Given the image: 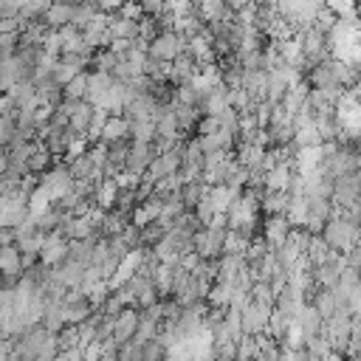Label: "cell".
<instances>
[{"mask_svg": "<svg viewBox=\"0 0 361 361\" xmlns=\"http://www.w3.org/2000/svg\"><path fill=\"white\" fill-rule=\"evenodd\" d=\"M183 37H178V34H161V37H155L152 39V45H149V56H155L158 62H166V59H178V54L183 51Z\"/></svg>", "mask_w": 361, "mask_h": 361, "instance_id": "obj_1", "label": "cell"}, {"mask_svg": "<svg viewBox=\"0 0 361 361\" xmlns=\"http://www.w3.org/2000/svg\"><path fill=\"white\" fill-rule=\"evenodd\" d=\"M353 237H355L353 220H338V223H330V226L324 228V245H330V248L347 251L350 243H353Z\"/></svg>", "mask_w": 361, "mask_h": 361, "instance_id": "obj_2", "label": "cell"}, {"mask_svg": "<svg viewBox=\"0 0 361 361\" xmlns=\"http://www.w3.org/2000/svg\"><path fill=\"white\" fill-rule=\"evenodd\" d=\"M206 197H209V206H212V212L223 217V214L231 209V203L237 200V189H231V186H214V189H212Z\"/></svg>", "mask_w": 361, "mask_h": 361, "instance_id": "obj_3", "label": "cell"}, {"mask_svg": "<svg viewBox=\"0 0 361 361\" xmlns=\"http://www.w3.org/2000/svg\"><path fill=\"white\" fill-rule=\"evenodd\" d=\"M138 259H141V251L135 248V251H127L124 257H121V262H118V271H116V276L107 282V288H121L130 276H133V271L138 268Z\"/></svg>", "mask_w": 361, "mask_h": 361, "instance_id": "obj_4", "label": "cell"}, {"mask_svg": "<svg viewBox=\"0 0 361 361\" xmlns=\"http://www.w3.org/2000/svg\"><path fill=\"white\" fill-rule=\"evenodd\" d=\"M338 127H347L350 133H355L358 130V104H355V99L353 96H341L338 99Z\"/></svg>", "mask_w": 361, "mask_h": 361, "instance_id": "obj_5", "label": "cell"}, {"mask_svg": "<svg viewBox=\"0 0 361 361\" xmlns=\"http://www.w3.org/2000/svg\"><path fill=\"white\" fill-rule=\"evenodd\" d=\"M62 257H68V245L62 243V237H59V234H51L48 240H42V259H45L48 265L59 262Z\"/></svg>", "mask_w": 361, "mask_h": 361, "instance_id": "obj_6", "label": "cell"}, {"mask_svg": "<svg viewBox=\"0 0 361 361\" xmlns=\"http://www.w3.org/2000/svg\"><path fill=\"white\" fill-rule=\"evenodd\" d=\"M288 234H290V226H288V220H285L282 214H276V217L268 220V240H271L274 245H285Z\"/></svg>", "mask_w": 361, "mask_h": 361, "instance_id": "obj_7", "label": "cell"}, {"mask_svg": "<svg viewBox=\"0 0 361 361\" xmlns=\"http://www.w3.org/2000/svg\"><path fill=\"white\" fill-rule=\"evenodd\" d=\"M127 130H130V124L124 118H107L99 133L104 135V141H118L121 135H127Z\"/></svg>", "mask_w": 361, "mask_h": 361, "instance_id": "obj_8", "label": "cell"}, {"mask_svg": "<svg viewBox=\"0 0 361 361\" xmlns=\"http://www.w3.org/2000/svg\"><path fill=\"white\" fill-rule=\"evenodd\" d=\"M135 324H138L135 313L124 310V313H121L118 319H113V330H116V338H127L130 333H135Z\"/></svg>", "mask_w": 361, "mask_h": 361, "instance_id": "obj_9", "label": "cell"}, {"mask_svg": "<svg viewBox=\"0 0 361 361\" xmlns=\"http://www.w3.org/2000/svg\"><path fill=\"white\" fill-rule=\"evenodd\" d=\"M85 93H87V73H76V76H73V79L65 85V99L79 102Z\"/></svg>", "mask_w": 361, "mask_h": 361, "instance_id": "obj_10", "label": "cell"}, {"mask_svg": "<svg viewBox=\"0 0 361 361\" xmlns=\"http://www.w3.org/2000/svg\"><path fill=\"white\" fill-rule=\"evenodd\" d=\"M288 180H290V169L282 164V166H274L271 172H268V189L271 192H282L285 186H288Z\"/></svg>", "mask_w": 361, "mask_h": 361, "instance_id": "obj_11", "label": "cell"}, {"mask_svg": "<svg viewBox=\"0 0 361 361\" xmlns=\"http://www.w3.org/2000/svg\"><path fill=\"white\" fill-rule=\"evenodd\" d=\"M0 271H3V274L20 271V251H17V248H11V245L0 248Z\"/></svg>", "mask_w": 361, "mask_h": 361, "instance_id": "obj_12", "label": "cell"}, {"mask_svg": "<svg viewBox=\"0 0 361 361\" xmlns=\"http://www.w3.org/2000/svg\"><path fill=\"white\" fill-rule=\"evenodd\" d=\"M161 214V203H155V200H149V206H144L141 212H135V217H133V226H147L152 217H158Z\"/></svg>", "mask_w": 361, "mask_h": 361, "instance_id": "obj_13", "label": "cell"}, {"mask_svg": "<svg viewBox=\"0 0 361 361\" xmlns=\"http://www.w3.org/2000/svg\"><path fill=\"white\" fill-rule=\"evenodd\" d=\"M48 11V20L54 23V25H59V23H68L71 17H73V8H65V6H56V8H45Z\"/></svg>", "mask_w": 361, "mask_h": 361, "instance_id": "obj_14", "label": "cell"}, {"mask_svg": "<svg viewBox=\"0 0 361 361\" xmlns=\"http://www.w3.org/2000/svg\"><path fill=\"white\" fill-rule=\"evenodd\" d=\"M299 54H302V39H288V42H282V56H285V62L299 59Z\"/></svg>", "mask_w": 361, "mask_h": 361, "instance_id": "obj_15", "label": "cell"}, {"mask_svg": "<svg viewBox=\"0 0 361 361\" xmlns=\"http://www.w3.org/2000/svg\"><path fill=\"white\" fill-rule=\"evenodd\" d=\"M116 189H118V186H116L113 180H104L102 189H99V203H102V206H110V203L116 200Z\"/></svg>", "mask_w": 361, "mask_h": 361, "instance_id": "obj_16", "label": "cell"}, {"mask_svg": "<svg viewBox=\"0 0 361 361\" xmlns=\"http://www.w3.org/2000/svg\"><path fill=\"white\" fill-rule=\"evenodd\" d=\"M324 361H341V355H336V353H327V355H324Z\"/></svg>", "mask_w": 361, "mask_h": 361, "instance_id": "obj_17", "label": "cell"}, {"mask_svg": "<svg viewBox=\"0 0 361 361\" xmlns=\"http://www.w3.org/2000/svg\"><path fill=\"white\" fill-rule=\"evenodd\" d=\"M3 169H6V158L0 155V172H3Z\"/></svg>", "mask_w": 361, "mask_h": 361, "instance_id": "obj_18", "label": "cell"}]
</instances>
